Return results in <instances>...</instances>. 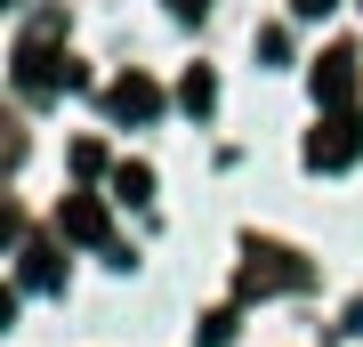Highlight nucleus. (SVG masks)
<instances>
[{
	"label": "nucleus",
	"instance_id": "obj_1",
	"mask_svg": "<svg viewBox=\"0 0 363 347\" xmlns=\"http://www.w3.org/2000/svg\"><path fill=\"white\" fill-rule=\"evenodd\" d=\"M347 65H355L347 49H331V57H323V73H315V89H331V97H347Z\"/></svg>",
	"mask_w": 363,
	"mask_h": 347
},
{
	"label": "nucleus",
	"instance_id": "obj_4",
	"mask_svg": "<svg viewBox=\"0 0 363 347\" xmlns=\"http://www.w3.org/2000/svg\"><path fill=\"white\" fill-rule=\"evenodd\" d=\"M323 9H331V0H298V16H323Z\"/></svg>",
	"mask_w": 363,
	"mask_h": 347
},
{
	"label": "nucleus",
	"instance_id": "obj_2",
	"mask_svg": "<svg viewBox=\"0 0 363 347\" xmlns=\"http://www.w3.org/2000/svg\"><path fill=\"white\" fill-rule=\"evenodd\" d=\"M113 105H121V114H154V89H145V81H121Z\"/></svg>",
	"mask_w": 363,
	"mask_h": 347
},
{
	"label": "nucleus",
	"instance_id": "obj_3",
	"mask_svg": "<svg viewBox=\"0 0 363 347\" xmlns=\"http://www.w3.org/2000/svg\"><path fill=\"white\" fill-rule=\"evenodd\" d=\"M65 226H73V234H89V243H97V234H105V219H97L89 202H73V219H65Z\"/></svg>",
	"mask_w": 363,
	"mask_h": 347
}]
</instances>
